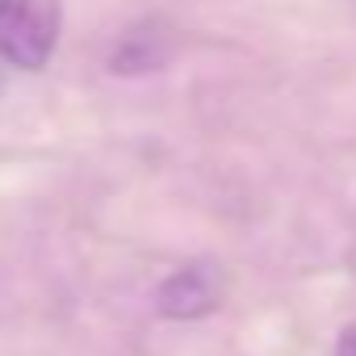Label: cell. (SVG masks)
I'll use <instances>...</instances> for the list:
<instances>
[{"label": "cell", "instance_id": "cell-1", "mask_svg": "<svg viewBox=\"0 0 356 356\" xmlns=\"http://www.w3.org/2000/svg\"><path fill=\"white\" fill-rule=\"evenodd\" d=\"M59 0H0V63L42 72L59 47Z\"/></svg>", "mask_w": 356, "mask_h": 356}, {"label": "cell", "instance_id": "cell-2", "mask_svg": "<svg viewBox=\"0 0 356 356\" xmlns=\"http://www.w3.org/2000/svg\"><path fill=\"white\" fill-rule=\"evenodd\" d=\"M227 298V277H222V264L214 260H189L176 273H168L155 289V310L172 323H193V318H206L222 306Z\"/></svg>", "mask_w": 356, "mask_h": 356}, {"label": "cell", "instance_id": "cell-3", "mask_svg": "<svg viewBox=\"0 0 356 356\" xmlns=\"http://www.w3.org/2000/svg\"><path fill=\"white\" fill-rule=\"evenodd\" d=\"M168 59H172V34L159 22H143V26H130L113 42L109 72L113 76H147V72H159Z\"/></svg>", "mask_w": 356, "mask_h": 356}, {"label": "cell", "instance_id": "cell-5", "mask_svg": "<svg viewBox=\"0 0 356 356\" xmlns=\"http://www.w3.org/2000/svg\"><path fill=\"white\" fill-rule=\"evenodd\" d=\"M0 92H5V72H0Z\"/></svg>", "mask_w": 356, "mask_h": 356}, {"label": "cell", "instance_id": "cell-4", "mask_svg": "<svg viewBox=\"0 0 356 356\" xmlns=\"http://www.w3.org/2000/svg\"><path fill=\"white\" fill-rule=\"evenodd\" d=\"M335 356H356V327H343V335L335 343Z\"/></svg>", "mask_w": 356, "mask_h": 356}]
</instances>
